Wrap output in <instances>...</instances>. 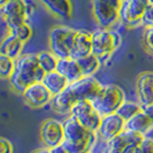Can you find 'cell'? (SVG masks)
<instances>
[{
	"label": "cell",
	"instance_id": "cell-5",
	"mask_svg": "<svg viewBox=\"0 0 153 153\" xmlns=\"http://www.w3.org/2000/svg\"><path fill=\"white\" fill-rule=\"evenodd\" d=\"M122 0H91L92 16L99 28H113L121 22Z\"/></svg>",
	"mask_w": 153,
	"mask_h": 153
},
{
	"label": "cell",
	"instance_id": "cell-11",
	"mask_svg": "<svg viewBox=\"0 0 153 153\" xmlns=\"http://www.w3.org/2000/svg\"><path fill=\"white\" fill-rule=\"evenodd\" d=\"M149 0H127L122 2L120 12V20L127 27H137L142 24L146 8L149 7Z\"/></svg>",
	"mask_w": 153,
	"mask_h": 153
},
{
	"label": "cell",
	"instance_id": "cell-16",
	"mask_svg": "<svg viewBox=\"0 0 153 153\" xmlns=\"http://www.w3.org/2000/svg\"><path fill=\"white\" fill-rule=\"evenodd\" d=\"M92 53V35L91 31L79 29L76 31L74 45H73V53L71 58L79 59L88 54Z\"/></svg>",
	"mask_w": 153,
	"mask_h": 153
},
{
	"label": "cell",
	"instance_id": "cell-37",
	"mask_svg": "<svg viewBox=\"0 0 153 153\" xmlns=\"http://www.w3.org/2000/svg\"><path fill=\"white\" fill-rule=\"evenodd\" d=\"M81 153H91V151H84V152H81Z\"/></svg>",
	"mask_w": 153,
	"mask_h": 153
},
{
	"label": "cell",
	"instance_id": "cell-27",
	"mask_svg": "<svg viewBox=\"0 0 153 153\" xmlns=\"http://www.w3.org/2000/svg\"><path fill=\"white\" fill-rule=\"evenodd\" d=\"M8 32L13 33L19 39H21L23 43H28L32 37V28H31L29 21L21 23V24H17L15 27L8 29Z\"/></svg>",
	"mask_w": 153,
	"mask_h": 153
},
{
	"label": "cell",
	"instance_id": "cell-32",
	"mask_svg": "<svg viewBox=\"0 0 153 153\" xmlns=\"http://www.w3.org/2000/svg\"><path fill=\"white\" fill-rule=\"evenodd\" d=\"M143 112L147 115V117L150 119V121L153 124V104L152 105H147V106H143Z\"/></svg>",
	"mask_w": 153,
	"mask_h": 153
},
{
	"label": "cell",
	"instance_id": "cell-24",
	"mask_svg": "<svg viewBox=\"0 0 153 153\" xmlns=\"http://www.w3.org/2000/svg\"><path fill=\"white\" fill-rule=\"evenodd\" d=\"M36 54H37V59H38L39 65H40V67L43 68V70L45 73L56 70L59 58L55 54L52 53L50 50L48 51H40V52Z\"/></svg>",
	"mask_w": 153,
	"mask_h": 153
},
{
	"label": "cell",
	"instance_id": "cell-25",
	"mask_svg": "<svg viewBox=\"0 0 153 153\" xmlns=\"http://www.w3.org/2000/svg\"><path fill=\"white\" fill-rule=\"evenodd\" d=\"M142 109H143V106L138 101L126 100L122 105L120 106V108L117 109L116 113L127 122V121L130 120L131 117H134L136 114H138L139 112H142Z\"/></svg>",
	"mask_w": 153,
	"mask_h": 153
},
{
	"label": "cell",
	"instance_id": "cell-6",
	"mask_svg": "<svg viewBox=\"0 0 153 153\" xmlns=\"http://www.w3.org/2000/svg\"><path fill=\"white\" fill-rule=\"evenodd\" d=\"M127 100L126 93L116 84H104L97 98L92 101L100 114L107 115L116 113L117 109Z\"/></svg>",
	"mask_w": 153,
	"mask_h": 153
},
{
	"label": "cell",
	"instance_id": "cell-29",
	"mask_svg": "<svg viewBox=\"0 0 153 153\" xmlns=\"http://www.w3.org/2000/svg\"><path fill=\"white\" fill-rule=\"evenodd\" d=\"M134 153H153V138L145 136L135 149Z\"/></svg>",
	"mask_w": 153,
	"mask_h": 153
},
{
	"label": "cell",
	"instance_id": "cell-23",
	"mask_svg": "<svg viewBox=\"0 0 153 153\" xmlns=\"http://www.w3.org/2000/svg\"><path fill=\"white\" fill-rule=\"evenodd\" d=\"M83 76H94L101 67L102 61L94 53H90L79 59H76Z\"/></svg>",
	"mask_w": 153,
	"mask_h": 153
},
{
	"label": "cell",
	"instance_id": "cell-28",
	"mask_svg": "<svg viewBox=\"0 0 153 153\" xmlns=\"http://www.w3.org/2000/svg\"><path fill=\"white\" fill-rule=\"evenodd\" d=\"M142 40H143V45L147 51V53L153 55V27L144 29Z\"/></svg>",
	"mask_w": 153,
	"mask_h": 153
},
{
	"label": "cell",
	"instance_id": "cell-22",
	"mask_svg": "<svg viewBox=\"0 0 153 153\" xmlns=\"http://www.w3.org/2000/svg\"><path fill=\"white\" fill-rule=\"evenodd\" d=\"M126 129L147 136V134L153 129V124L142 109V112H139L134 117H131L129 121L126 122Z\"/></svg>",
	"mask_w": 153,
	"mask_h": 153
},
{
	"label": "cell",
	"instance_id": "cell-14",
	"mask_svg": "<svg viewBox=\"0 0 153 153\" xmlns=\"http://www.w3.org/2000/svg\"><path fill=\"white\" fill-rule=\"evenodd\" d=\"M22 97L29 107L43 108L52 101L53 94L42 82H38L28 86L22 93Z\"/></svg>",
	"mask_w": 153,
	"mask_h": 153
},
{
	"label": "cell",
	"instance_id": "cell-19",
	"mask_svg": "<svg viewBox=\"0 0 153 153\" xmlns=\"http://www.w3.org/2000/svg\"><path fill=\"white\" fill-rule=\"evenodd\" d=\"M56 70L63 75L68 79L70 83L75 82L77 79H79L81 77H83L82 70L79 68V65L77 62L76 59L74 58H62L59 59Z\"/></svg>",
	"mask_w": 153,
	"mask_h": 153
},
{
	"label": "cell",
	"instance_id": "cell-34",
	"mask_svg": "<svg viewBox=\"0 0 153 153\" xmlns=\"http://www.w3.org/2000/svg\"><path fill=\"white\" fill-rule=\"evenodd\" d=\"M32 153H52L51 152V149H48V147H40V149H37V150H35Z\"/></svg>",
	"mask_w": 153,
	"mask_h": 153
},
{
	"label": "cell",
	"instance_id": "cell-21",
	"mask_svg": "<svg viewBox=\"0 0 153 153\" xmlns=\"http://www.w3.org/2000/svg\"><path fill=\"white\" fill-rule=\"evenodd\" d=\"M75 102H76V99L71 94V92L69 91L68 88L65 91H62L60 93L53 96L52 101H51L52 107L54 108V111L58 112V113H60V114H65V115L70 114V111H71L73 106L75 105Z\"/></svg>",
	"mask_w": 153,
	"mask_h": 153
},
{
	"label": "cell",
	"instance_id": "cell-20",
	"mask_svg": "<svg viewBox=\"0 0 153 153\" xmlns=\"http://www.w3.org/2000/svg\"><path fill=\"white\" fill-rule=\"evenodd\" d=\"M42 83L45 85L53 96L65 91L69 86L70 82L66 77L61 75L58 70H53L50 73H45V75L42 79Z\"/></svg>",
	"mask_w": 153,
	"mask_h": 153
},
{
	"label": "cell",
	"instance_id": "cell-30",
	"mask_svg": "<svg viewBox=\"0 0 153 153\" xmlns=\"http://www.w3.org/2000/svg\"><path fill=\"white\" fill-rule=\"evenodd\" d=\"M142 25H144L145 28L153 27V6L149 5V7L146 8L144 16L142 19Z\"/></svg>",
	"mask_w": 153,
	"mask_h": 153
},
{
	"label": "cell",
	"instance_id": "cell-12",
	"mask_svg": "<svg viewBox=\"0 0 153 153\" xmlns=\"http://www.w3.org/2000/svg\"><path fill=\"white\" fill-rule=\"evenodd\" d=\"M145 137L137 132L126 130L107 142V153H134L138 144Z\"/></svg>",
	"mask_w": 153,
	"mask_h": 153
},
{
	"label": "cell",
	"instance_id": "cell-4",
	"mask_svg": "<svg viewBox=\"0 0 153 153\" xmlns=\"http://www.w3.org/2000/svg\"><path fill=\"white\" fill-rule=\"evenodd\" d=\"M76 31L77 29L69 28L67 25H56L52 28L47 37L48 50L59 59L71 58Z\"/></svg>",
	"mask_w": 153,
	"mask_h": 153
},
{
	"label": "cell",
	"instance_id": "cell-3",
	"mask_svg": "<svg viewBox=\"0 0 153 153\" xmlns=\"http://www.w3.org/2000/svg\"><path fill=\"white\" fill-rule=\"evenodd\" d=\"M91 35L92 53L96 54L102 62L107 61L122 44L121 35L113 28H98L91 31Z\"/></svg>",
	"mask_w": 153,
	"mask_h": 153
},
{
	"label": "cell",
	"instance_id": "cell-35",
	"mask_svg": "<svg viewBox=\"0 0 153 153\" xmlns=\"http://www.w3.org/2000/svg\"><path fill=\"white\" fill-rule=\"evenodd\" d=\"M9 0H0V6H2V5H5L6 2H8Z\"/></svg>",
	"mask_w": 153,
	"mask_h": 153
},
{
	"label": "cell",
	"instance_id": "cell-15",
	"mask_svg": "<svg viewBox=\"0 0 153 153\" xmlns=\"http://www.w3.org/2000/svg\"><path fill=\"white\" fill-rule=\"evenodd\" d=\"M136 96L142 106L153 104V71H143L137 76Z\"/></svg>",
	"mask_w": 153,
	"mask_h": 153
},
{
	"label": "cell",
	"instance_id": "cell-36",
	"mask_svg": "<svg viewBox=\"0 0 153 153\" xmlns=\"http://www.w3.org/2000/svg\"><path fill=\"white\" fill-rule=\"evenodd\" d=\"M149 4H150V5H152V6H153V0H149Z\"/></svg>",
	"mask_w": 153,
	"mask_h": 153
},
{
	"label": "cell",
	"instance_id": "cell-7",
	"mask_svg": "<svg viewBox=\"0 0 153 153\" xmlns=\"http://www.w3.org/2000/svg\"><path fill=\"white\" fill-rule=\"evenodd\" d=\"M1 20L5 28L10 29L17 24L28 22L31 14L30 4L28 0H9L5 5L0 6Z\"/></svg>",
	"mask_w": 153,
	"mask_h": 153
},
{
	"label": "cell",
	"instance_id": "cell-17",
	"mask_svg": "<svg viewBox=\"0 0 153 153\" xmlns=\"http://www.w3.org/2000/svg\"><path fill=\"white\" fill-rule=\"evenodd\" d=\"M24 44L25 43H23L21 39H19L13 33L7 32L4 35L0 43V54L16 60L22 55Z\"/></svg>",
	"mask_w": 153,
	"mask_h": 153
},
{
	"label": "cell",
	"instance_id": "cell-18",
	"mask_svg": "<svg viewBox=\"0 0 153 153\" xmlns=\"http://www.w3.org/2000/svg\"><path fill=\"white\" fill-rule=\"evenodd\" d=\"M42 5L55 17L69 20L73 16L71 0H39Z\"/></svg>",
	"mask_w": 153,
	"mask_h": 153
},
{
	"label": "cell",
	"instance_id": "cell-1",
	"mask_svg": "<svg viewBox=\"0 0 153 153\" xmlns=\"http://www.w3.org/2000/svg\"><path fill=\"white\" fill-rule=\"evenodd\" d=\"M44 75L45 71L39 65L37 54L27 53L16 59L14 74L8 81L14 91L22 94L28 86L42 82Z\"/></svg>",
	"mask_w": 153,
	"mask_h": 153
},
{
	"label": "cell",
	"instance_id": "cell-38",
	"mask_svg": "<svg viewBox=\"0 0 153 153\" xmlns=\"http://www.w3.org/2000/svg\"><path fill=\"white\" fill-rule=\"evenodd\" d=\"M122 1H127V0H122Z\"/></svg>",
	"mask_w": 153,
	"mask_h": 153
},
{
	"label": "cell",
	"instance_id": "cell-31",
	"mask_svg": "<svg viewBox=\"0 0 153 153\" xmlns=\"http://www.w3.org/2000/svg\"><path fill=\"white\" fill-rule=\"evenodd\" d=\"M13 144L8 140L7 138L1 137L0 138V153H13Z\"/></svg>",
	"mask_w": 153,
	"mask_h": 153
},
{
	"label": "cell",
	"instance_id": "cell-13",
	"mask_svg": "<svg viewBox=\"0 0 153 153\" xmlns=\"http://www.w3.org/2000/svg\"><path fill=\"white\" fill-rule=\"evenodd\" d=\"M124 130H126V121L117 113H113L102 116L97 135L101 140L109 142L111 139L116 137Z\"/></svg>",
	"mask_w": 153,
	"mask_h": 153
},
{
	"label": "cell",
	"instance_id": "cell-10",
	"mask_svg": "<svg viewBox=\"0 0 153 153\" xmlns=\"http://www.w3.org/2000/svg\"><path fill=\"white\" fill-rule=\"evenodd\" d=\"M39 138L44 146L48 149H53V147L62 145L65 142L63 122L55 120V119H47L40 126Z\"/></svg>",
	"mask_w": 153,
	"mask_h": 153
},
{
	"label": "cell",
	"instance_id": "cell-33",
	"mask_svg": "<svg viewBox=\"0 0 153 153\" xmlns=\"http://www.w3.org/2000/svg\"><path fill=\"white\" fill-rule=\"evenodd\" d=\"M51 152H52V153H69L68 150H67V149H66L63 145L56 146V147L51 149Z\"/></svg>",
	"mask_w": 153,
	"mask_h": 153
},
{
	"label": "cell",
	"instance_id": "cell-8",
	"mask_svg": "<svg viewBox=\"0 0 153 153\" xmlns=\"http://www.w3.org/2000/svg\"><path fill=\"white\" fill-rule=\"evenodd\" d=\"M69 115H71L74 119H76L85 128H88L91 131H94V132L98 131L101 119H102V115L94 107L92 101H88V100L76 101L75 105L71 108Z\"/></svg>",
	"mask_w": 153,
	"mask_h": 153
},
{
	"label": "cell",
	"instance_id": "cell-2",
	"mask_svg": "<svg viewBox=\"0 0 153 153\" xmlns=\"http://www.w3.org/2000/svg\"><path fill=\"white\" fill-rule=\"evenodd\" d=\"M62 122L65 127V142L62 145L69 153L91 151L92 146L98 139L97 132L85 128L71 115H67Z\"/></svg>",
	"mask_w": 153,
	"mask_h": 153
},
{
	"label": "cell",
	"instance_id": "cell-26",
	"mask_svg": "<svg viewBox=\"0 0 153 153\" xmlns=\"http://www.w3.org/2000/svg\"><path fill=\"white\" fill-rule=\"evenodd\" d=\"M16 60L9 56L0 54V77L2 79H9L14 74Z\"/></svg>",
	"mask_w": 153,
	"mask_h": 153
},
{
	"label": "cell",
	"instance_id": "cell-9",
	"mask_svg": "<svg viewBox=\"0 0 153 153\" xmlns=\"http://www.w3.org/2000/svg\"><path fill=\"white\" fill-rule=\"evenodd\" d=\"M102 85L104 84H101V82L94 76H83L79 79L70 83L68 89L75 97L76 101H93L99 94L100 90L102 89Z\"/></svg>",
	"mask_w": 153,
	"mask_h": 153
}]
</instances>
